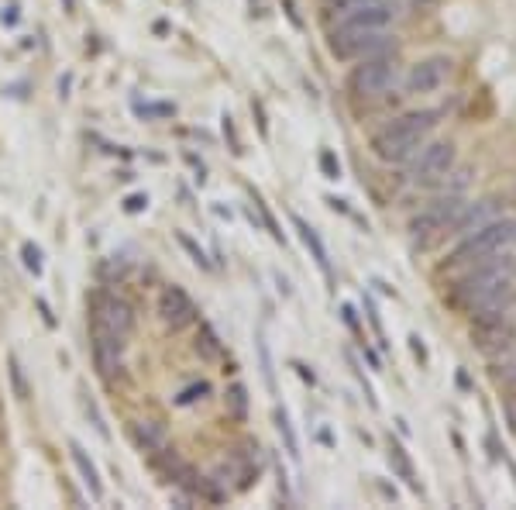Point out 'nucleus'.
<instances>
[{"label": "nucleus", "mask_w": 516, "mask_h": 510, "mask_svg": "<svg viewBox=\"0 0 516 510\" xmlns=\"http://www.w3.org/2000/svg\"><path fill=\"white\" fill-rule=\"evenodd\" d=\"M131 328H135V311L128 300H121L117 293H100L93 300V359L104 376L121 366Z\"/></svg>", "instance_id": "nucleus-1"}, {"label": "nucleus", "mask_w": 516, "mask_h": 510, "mask_svg": "<svg viewBox=\"0 0 516 510\" xmlns=\"http://www.w3.org/2000/svg\"><path fill=\"white\" fill-rule=\"evenodd\" d=\"M437 118H441L437 111L403 114V118H396L393 125H386L382 131H375L372 152L382 162H406L410 156H417V152H420V145H424L427 135L434 131Z\"/></svg>", "instance_id": "nucleus-2"}, {"label": "nucleus", "mask_w": 516, "mask_h": 510, "mask_svg": "<svg viewBox=\"0 0 516 510\" xmlns=\"http://www.w3.org/2000/svg\"><path fill=\"white\" fill-rule=\"evenodd\" d=\"M516 280V259H486L475 262V269L458 283L451 300L465 311H475V307L489 304L492 297L506 293Z\"/></svg>", "instance_id": "nucleus-3"}, {"label": "nucleus", "mask_w": 516, "mask_h": 510, "mask_svg": "<svg viewBox=\"0 0 516 510\" xmlns=\"http://www.w3.org/2000/svg\"><path fill=\"white\" fill-rule=\"evenodd\" d=\"M513 242H516V221H486L482 228L468 231L455 249L448 252V269L486 262V259L499 255L506 245H513Z\"/></svg>", "instance_id": "nucleus-4"}, {"label": "nucleus", "mask_w": 516, "mask_h": 510, "mask_svg": "<svg viewBox=\"0 0 516 510\" xmlns=\"http://www.w3.org/2000/svg\"><path fill=\"white\" fill-rule=\"evenodd\" d=\"M396 80V63L389 56H365L362 63L351 69L348 87L355 97H379L389 90V83Z\"/></svg>", "instance_id": "nucleus-5"}, {"label": "nucleus", "mask_w": 516, "mask_h": 510, "mask_svg": "<svg viewBox=\"0 0 516 510\" xmlns=\"http://www.w3.org/2000/svg\"><path fill=\"white\" fill-rule=\"evenodd\" d=\"M458 162V152L451 142H434V145H420V156L413 162V183L417 187H434L444 183L451 176Z\"/></svg>", "instance_id": "nucleus-6"}, {"label": "nucleus", "mask_w": 516, "mask_h": 510, "mask_svg": "<svg viewBox=\"0 0 516 510\" xmlns=\"http://www.w3.org/2000/svg\"><path fill=\"white\" fill-rule=\"evenodd\" d=\"M461 200L458 197H444V200H434L430 207H424V211L417 214V218L410 221V231L413 238H430L437 235V231H448L451 224H455V218L461 214Z\"/></svg>", "instance_id": "nucleus-7"}, {"label": "nucleus", "mask_w": 516, "mask_h": 510, "mask_svg": "<svg viewBox=\"0 0 516 510\" xmlns=\"http://www.w3.org/2000/svg\"><path fill=\"white\" fill-rule=\"evenodd\" d=\"M396 18V4L393 0H375V4H362L355 11H344V21L338 28L348 32H386Z\"/></svg>", "instance_id": "nucleus-8"}, {"label": "nucleus", "mask_w": 516, "mask_h": 510, "mask_svg": "<svg viewBox=\"0 0 516 510\" xmlns=\"http://www.w3.org/2000/svg\"><path fill=\"white\" fill-rule=\"evenodd\" d=\"M159 318L166 328L179 331V328H186V324L197 321V304H193L190 293L183 287H166L159 293Z\"/></svg>", "instance_id": "nucleus-9"}, {"label": "nucleus", "mask_w": 516, "mask_h": 510, "mask_svg": "<svg viewBox=\"0 0 516 510\" xmlns=\"http://www.w3.org/2000/svg\"><path fill=\"white\" fill-rule=\"evenodd\" d=\"M448 73H451L448 56H430L406 73V90H410V94H430V90H437L448 80Z\"/></svg>", "instance_id": "nucleus-10"}, {"label": "nucleus", "mask_w": 516, "mask_h": 510, "mask_svg": "<svg viewBox=\"0 0 516 510\" xmlns=\"http://www.w3.org/2000/svg\"><path fill=\"white\" fill-rule=\"evenodd\" d=\"M293 224H296V231H300V238H303V245L310 249V255H314V262L320 266V273L331 280V259H327V249H324V242H320V235L314 228H310L307 221L300 218V214H293Z\"/></svg>", "instance_id": "nucleus-11"}, {"label": "nucleus", "mask_w": 516, "mask_h": 510, "mask_svg": "<svg viewBox=\"0 0 516 510\" xmlns=\"http://www.w3.org/2000/svg\"><path fill=\"white\" fill-rule=\"evenodd\" d=\"M492 214H496V200H482L479 207H461V214L455 218V224L451 228L461 231V235H468V231H475V228H482L486 221H492Z\"/></svg>", "instance_id": "nucleus-12"}, {"label": "nucleus", "mask_w": 516, "mask_h": 510, "mask_svg": "<svg viewBox=\"0 0 516 510\" xmlns=\"http://www.w3.org/2000/svg\"><path fill=\"white\" fill-rule=\"evenodd\" d=\"M69 455H73V462H76V469H80V476H83V483H86V490L93 493V497H104V483H100V473H97V466H93L90 459H86V452H83V445L80 442H69Z\"/></svg>", "instance_id": "nucleus-13"}, {"label": "nucleus", "mask_w": 516, "mask_h": 510, "mask_svg": "<svg viewBox=\"0 0 516 510\" xmlns=\"http://www.w3.org/2000/svg\"><path fill=\"white\" fill-rule=\"evenodd\" d=\"M389 466H393L396 473H400V476L406 479V483L413 486V490H420V483L413 479V462H410V455H406V448L396 445L393 438H389Z\"/></svg>", "instance_id": "nucleus-14"}, {"label": "nucleus", "mask_w": 516, "mask_h": 510, "mask_svg": "<svg viewBox=\"0 0 516 510\" xmlns=\"http://www.w3.org/2000/svg\"><path fill=\"white\" fill-rule=\"evenodd\" d=\"M224 404H228L231 417H238V421H245L248 417V390L241 383L228 386V397H224Z\"/></svg>", "instance_id": "nucleus-15"}, {"label": "nucleus", "mask_w": 516, "mask_h": 510, "mask_svg": "<svg viewBox=\"0 0 516 510\" xmlns=\"http://www.w3.org/2000/svg\"><path fill=\"white\" fill-rule=\"evenodd\" d=\"M276 428H279V435L286 438L289 455H293V459H300V442H296V431H293V424H289L286 411H276Z\"/></svg>", "instance_id": "nucleus-16"}, {"label": "nucleus", "mask_w": 516, "mask_h": 510, "mask_svg": "<svg viewBox=\"0 0 516 510\" xmlns=\"http://www.w3.org/2000/svg\"><path fill=\"white\" fill-rule=\"evenodd\" d=\"M138 442L148 445V448H159L162 445V431L155 428L152 421H142V424H138Z\"/></svg>", "instance_id": "nucleus-17"}, {"label": "nucleus", "mask_w": 516, "mask_h": 510, "mask_svg": "<svg viewBox=\"0 0 516 510\" xmlns=\"http://www.w3.org/2000/svg\"><path fill=\"white\" fill-rule=\"evenodd\" d=\"M210 393V383H197V386H186L183 393L176 397V404L179 407H186V404H193V400H203Z\"/></svg>", "instance_id": "nucleus-18"}, {"label": "nucleus", "mask_w": 516, "mask_h": 510, "mask_svg": "<svg viewBox=\"0 0 516 510\" xmlns=\"http://www.w3.org/2000/svg\"><path fill=\"white\" fill-rule=\"evenodd\" d=\"M200 345H203V355H217L221 349H217V335H214V328L210 324H203L200 328Z\"/></svg>", "instance_id": "nucleus-19"}, {"label": "nucleus", "mask_w": 516, "mask_h": 510, "mask_svg": "<svg viewBox=\"0 0 516 510\" xmlns=\"http://www.w3.org/2000/svg\"><path fill=\"white\" fill-rule=\"evenodd\" d=\"M320 169H324L327 180H338L341 176V162L334 159V152H324V156H320Z\"/></svg>", "instance_id": "nucleus-20"}, {"label": "nucleus", "mask_w": 516, "mask_h": 510, "mask_svg": "<svg viewBox=\"0 0 516 510\" xmlns=\"http://www.w3.org/2000/svg\"><path fill=\"white\" fill-rule=\"evenodd\" d=\"M21 255H25V266L31 269V273H35V276H38V273H42V252H38V249H35V245H31V242H28V245H25V249H21Z\"/></svg>", "instance_id": "nucleus-21"}, {"label": "nucleus", "mask_w": 516, "mask_h": 510, "mask_svg": "<svg viewBox=\"0 0 516 510\" xmlns=\"http://www.w3.org/2000/svg\"><path fill=\"white\" fill-rule=\"evenodd\" d=\"M83 411H86V417H90V421H93V428L100 431V438H107V424H104V417H100L97 407H93V400H86V397H83Z\"/></svg>", "instance_id": "nucleus-22"}, {"label": "nucleus", "mask_w": 516, "mask_h": 510, "mask_svg": "<svg viewBox=\"0 0 516 510\" xmlns=\"http://www.w3.org/2000/svg\"><path fill=\"white\" fill-rule=\"evenodd\" d=\"M11 373H14V383H18V397H21V400H28V386H25V376H21L18 359H11Z\"/></svg>", "instance_id": "nucleus-23"}, {"label": "nucleus", "mask_w": 516, "mask_h": 510, "mask_svg": "<svg viewBox=\"0 0 516 510\" xmlns=\"http://www.w3.org/2000/svg\"><path fill=\"white\" fill-rule=\"evenodd\" d=\"M362 4H375V0H334V11H355Z\"/></svg>", "instance_id": "nucleus-24"}, {"label": "nucleus", "mask_w": 516, "mask_h": 510, "mask_svg": "<svg viewBox=\"0 0 516 510\" xmlns=\"http://www.w3.org/2000/svg\"><path fill=\"white\" fill-rule=\"evenodd\" d=\"M145 204H148V197H145V193H138V197L128 200V211H142Z\"/></svg>", "instance_id": "nucleus-25"}, {"label": "nucleus", "mask_w": 516, "mask_h": 510, "mask_svg": "<svg viewBox=\"0 0 516 510\" xmlns=\"http://www.w3.org/2000/svg\"><path fill=\"white\" fill-rule=\"evenodd\" d=\"M4 21H18V7H7V11H4Z\"/></svg>", "instance_id": "nucleus-26"}]
</instances>
